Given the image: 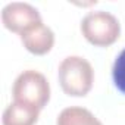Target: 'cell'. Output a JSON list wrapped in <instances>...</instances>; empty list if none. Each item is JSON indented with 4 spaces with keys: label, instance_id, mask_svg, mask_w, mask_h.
<instances>
[{
    "label": "cell",
    "instance_id": "obj_7",
    "mask_svg": "<svg viewBox=\"0 0 125 125\" xmlns=\"http://www.w3.org/2000/svg\"><path fill=\"white\" fill-rule=\"evenodd\" d=\"M56 125H103L88 109L80 106L65 107L56 119Z\"/></svg>",
    "mask_w": 125,
    "mask_h": 125
},
{
    "label": "cell",
    "instance_id": "obj_8",
    "mask_svg": "<svg viewBox=\"0 0 125 125\" xmlns=\"http://www.w3.org/2000/svg\"><path fill=\"white\" fill-rule=\"evenodd\" d=\"M112 80L115 87L125 94V49L116 56L112 66Z\"/></svg>",
    "mask_w": 125,
    "mask_h": 125
},
{
    "label": "cell",
    "instance_id": "obj_5",
    "mask_svg": "<svg viewBox=\"0 0 125 125\" xmlns=\"http://www.w3.org/2000/svg\"><path fill=\"white\" fill-rule=\"evenodd\" d=\"M21 41L30 53L35 56H44L54 46V32L52 31V28L41 22L22 34Z\"/></svg>",
    "mask_w": 125,
    "mask_h": 125
},
{
    "label": "cell",
    "instance_id": "obj_1",
    "mask_svg": "<svg viewBox=\"0 0 125 125\" xmlns=\"http://www.w3.org/2000/svg\"><path fill=\"white\" fill-rule=\"evenodd\" d=\"M57 78L65 94L71 97H84L93 88L94 71L87 59L81 56H68L60 62Z\"/></svg>",
    "mask_w": 125,
    "mask_h": 125
},
{
    "label": "cell",
    "instance_id": "obj_6",
    "mask_svg": "<svg viewBox=\"0 0 125 125\" xmlns=\"http://www.w3.org/2000/svg\"><path fill=\"white\" fill-rule=\"evenodd\" d=\"M40 116V110L18 102L10 103L2 118L3 125H35Z\"/></svg>",
    "mask_w": 125,
    "mask_h": 125
},
{
    "label": "cell",
    "instance_id": "obj_3",
    "mask_svg": "<svg viewBox=\"0 0 125 125\" xmlns=\"http://www.w3.org/2000/svg\"><path fill=\"white\" fill-rule=\"evenodd\" d=\"M81 32L90 44L96 47H107L118 41L121 35V24L115 15L104 10H96L83 18Z\"/></svg>",
    "mask_w": 125,
    "mask_h": 125
},
{
    "label": "cell",
    "instance_id": "obj_4",
    "mask_svg": "<svg viewBox=\"0 0 125 125\" xmlns=\"http://www.w3.org/2000/svg\"><path fill=\"white\" fill-rule=\"evenodd\" d=\"M41 22L43 19L40 12L30 3L12 2L6 5L2 10L3 27L10 32L18 34L19 37Z\"/></svg>",
    "mask_w": 125,
    "mask_h": 125
},
{
    "label": "cell",
    "instance_id": "obj_2",
    "mask_svg": "<svg viewBox=\"0 0 125 125\" xmlns=\"http://www.w3.org/2000/svg\"><path fill=\"white\" fill-rule=\"evenodd\" d=\"M12 96L13 102L41 110L50 100V84L41 72L28 69L16 77Z\"/></svg>",
    "mask_w": 125,
    "mask_h": 125
}]
</instances>
